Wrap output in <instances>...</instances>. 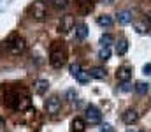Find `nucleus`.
<instances>
[{
    "mask_svg": "<svg viewBox=\"0 0 151 132\" xmlns=\"http://www.w3.org/2000/svg\"><path fill=\"white\" fill-rule=\"evenodd\" d=\"M5 49L11 53V55H23L25 51H27V41L21 37V35H18V34H12L7 41H5Z\"/></svg>",
    "mask_w": 151,
    "mask_h": 132,
    "instance_id": "3",
    "label": "nucleus"
},
{
    "mask_svg": "<svg viewBox=\"0 0 151 132\" xmlns=\"http://www.w3.org/2000/svg\"><path fill=\"white\" fill-rule=\"evenodd\" d=\"M150 19H139V21H134V28L139 32V34H148L150 32Z\"/></svg>",
    "mask_w": 151,
    "mask_h": 132,
    "instance_id": "13",
    "label": "nucleus"
},
{
    "mask_svg": "<svg viewBox=\"0 0 151 132\" xmlns=\"http://www.w3.org/2000/svg\"><path fill=\"white\" fill-rule=\"evenodd\" d=\"M60 109H62V99H60V95L55 93V95L47 97V100H46V113L47 115H58Z\"/></svg>",
    "mask_w": 151,
    "mask_h": 132,
    "instance_id": "6",
    "label": "nucleus"
},
{
    "mask_svg": "<svg viewBox=\"0 0 151 132\" xmlns=\"http://www.w3.org/2000/svg\"><path fill=\"white\" fill-rule=\"evenodd\" d=\"M139 132H144V131H139Z\"/></svg>",
    "mask_w": 151,
    "mask_h": 132,
    "instance_id": "31",
    "label": "nucleus"
},
{
    "mask_svg": "<svg viewBox=\"0 0 151 132\" xmlns=\"http://www.w3.org/2000/svg\"><path fill=\"white\" fill-rule=\"evenodd\" d=\"M4 49H5V43H0V53H2Z\"/></svg>",
    "mask_w": 151,
    "mask_h": 132,
    "instance_id": "26",
    "label": "nucleus"
},
{
    "mask_svg": "<svg viewBox=\"0 0 151 132\" xmlns=\"http://www.w3.org/2000/svg\"><path fill=\"white\" fill-rule=\"evenodd\" d=\"M100 132H109V127H106V129H102Z\"/></svg>",
    "mask_w": 151,
    "mask_h": 132,
    "instance_id": "28",
    "label": "nucleus"
},
{
    "mask_svg": "<svg viewBox=\"0 0 151 132\" xmlns=\"http://www.w3.org/2000/svg\"><path fill=\"white\" fill-rule=\"evenodd\" d=\"M99 58L100 60H109L111 58V48H100V51H99Z\"/></svg>",
    "mask_w": 151,
    "mask_h": 132,
    "instance_id": "22",
    "label": "nucleus"
},
{
    "mask_svg": "<svg viewBox=\"0 0 151 132\" xmlns=\"http://www.w3.org/2000/svg\"><path fill=\"white\" fill-rule=\"evenodd\" d=\"M121 90H123V92H128V90H132V88H130V85H128V81H127V83H121Z\"/></svg>",
    "mask_w": 151,
    "mask_h": 132,
    "instance_id": "24",
    "label": "nucleus"
},
{
    "mask_svg": "<svg viewBox=\"0 0 151 132\" xmlns=\"http://www.w3.org/2000/svg\"><path fill=\"white\" fill-rule=\"evenodd\" d=\"M74 25H76L74 16H72V14H65V16H62V19H60L58 32H60V34H67V32L74 30Z\"/></svg>",
    "mask_w": 151,
    "mask_h": 132,
    "instance_id": "7",
    "label": "nucleus"
},
{
    "mask_svg": "<svg viewBox=\"0 0 151 132\" xmlns=\"http://www.w3.org/2000/svg\"><path fill=\"white\" fill-rule=\"evenodd\" d=\"M148 19H150V23H151V12H150V16H148Z\"/></svg>",
    "mask_w": 151,
    "mask_h": 132,
    "instance_id": "29",
    "label": "nucleus"
},
{
    "mask_svg": "<svg viewBox=\"0 0 151 132\" xmlns=\"http://www.w3.org/2000/svg\"><path fill=\"white\" fill-rule=\"evenodd\" d=\"M65 95H67V99H69V100H72V102H74L76 99H77V93H76L74 90H69V92H67Z\"/></svg>",
    "mask_w": 151,
    "mask_h": 132,
    "instance_id": "23",
    "label": "nucleus"
},
{
    "mask_svg": "<svg viewBox=\"0 0 151 132\" xmlns=\"http://www.w3.org/2000/svg\"><path fill=\"white\" fill-rule=\"evenodd\" d=\"M130 78H132V69L130 67H127V65L118 67V71H116V79L118 81L127 83V81H130Z\"/></svg>",
    "mask_w": 151,
    "mask_h": 132,
    "instance_id": "10",
    "label": "nucleus"
},
{
    "mask_svg": "<svg viewBox=\"0 0 151 132\" xmlns=\"http://www.w3.org/2000/svg\"><path fill=\"white\" fill-rule=\"evenodd\" d=\"M127 51H128V41L127 39H119L118 44H116V55L118 56H123Z\"/></svg>",
    "mask_w": 151,
    "mask_h": 132,
    "instance_id": "17",
    "label": "nucleus"
},
{
    "mask_svg": "<svg viewBox=\"0 0 151 132\" xmlns=\"http://www.w3.org/2000/svg\"><path fill=\"white\" fill-rule=\"evenodd\" d=\"M76 4H77V9L81 14H90L95 7L93 0H76Z\"/></svg>",
    "mask_w": 151,
    "mask_h": 132,
    "instance_id": "11",
    "label": "nucleus"
},
{
    "mask_svg": "<svg viewBox=\"0 0 151 132\" xmlns=\"http://www.w3.org/2000/svg\"><path fill=\"white\" fill-rule=\"evenodd\" d=\"M127 132H134V131H127Z\"/></svg>",
    "mask_w": 151,
    "mask_h": 132,
    "instance_id": "30",
    "label": "nucleus"
},
{
    "mask_svg": "<svg viewBox=\"0 0 151 132\" xmlns=\"http://www.w3.org/2000/svg\"><path fill=\"white\" fill-rule=\"evenodd\" d=\"M88 72H90V78H93V79H104L107 76V71L104 67H91Z\"/></svg>",
    "mask_w": 151,
    "mask_h": 132,
    "instance_id": "15",
    "label": "nucleus"
},
{
    "mask_svg": "<svg viewBox=\"0 0 151 132\" xmlns=\"http://www.w3.org/2000/svg\"><path fill=\"white\" fill-rule=\"evenodd\" d=\"M97 23L100 25V27H106V28H109V27H113V18L109 16V14H102V16H99L97 18Z\"/></svg>",
    "mask_w": 151,
    "mask_h": 132,
    "instance_id": "18",
    "label": "nucleus"
},
{
    "mask_svg": "<svg viewBox=\"0 0 151 132\" xmlns=\"http://www.w3.org/2000/svg\"><path fill=\"white\" fill-rule=\"evenodd\" d=\"M139 118H141V115H139L137 109H127V111L121 115V120H123L127 125H134V123H137Z\"/></svg>",
    "mask_w": 151,
    "mask_h": 132,
    "instance_id": "8",
    "label": "nucleus"
},
{
    "mask_svg": "<svg viewBox=\"0 0 151 132\" xmlns=\"http://www.w3.org/2000/svg\"><path fill=\"white\" fill-rule=\"evenodd\" d=\"M86 129V122L83 118H74L70 123V132H84Z\"/></svg>",
    "mask_w": 151,
    "mask_h": 132,
    "instance_id": "16",
    "label": "nucleus"
},
{
    "mask_svg": "<svg viewBox=\"0 0 151 132\" xmlns=\"http://www.w3.org/2000/svg\"><path fill=\"white\" fill-rule=\"evenodd\" d=\"M4 102H7L9 107H12L14 111H27L32 106L30 95L25 88H11L7 87L5 90V99Z\"/></svg>",
    "mask_w": 151,
    "mask_h": 132,
    "instance_id": "1",
    "label": "nucleus"
},
{
    "mask_svg": "<svg viewBox=\"0 0 151 132\" xmlns=\"http://www.w3.org/2000/svg\"><path fill=\"white\" fill-rule=\"evenodd\" d=\"M49 63L53 69H62L67 63V48L62 41H55L49 48Z\"/></svg>",
    "mask_w": 151,
    "mask_h": 132,
    "instance_id": "2",
    "label": "nucleus"
},
{
    "mask_svg": "<svg viewBox=\"0 0 151 132\" xmlns=\"http://www.w3.org/2000/svg\"><path fill=\"white\" fill-rule=\"evenodd\" d=\"M150 83H144V81H137L135 83V87H134V90L137 92V93H141V95H144V93H148V90H150Z\"/></svg>",
    "mask_w": 151,
    "mask_h": 132,
    "instance_id": "19",
    "label": "nucleus"
},
{
    "mask_svg": "<svg viewBox=\"0 0 151 132\" xmlns=\"http://www.w3.org/2000/svg\"><path fill=\"white\" fill-rule=\"evenodd\" d=\"M47 88H49V81L47 79H35L34 81V92L37 95H44L47 92Z\"/></svg>",
    "mask_w": 151,
    "mask_h": 132,
    "instance_id": "12",
    "label": "nucleus"
},
{
    "mask_svg": "<svg viewBox=\"0 0 151 132\" xmlns=\"http://www.w3.org/2000/svg\"><path fill=\"white\" fill-rule=\"evenodd\" d=\"M86 37H88V27H86V23H83V21L76 23L74 25V39L76 41H84Z\"/></svg>",
    "mask_w": 151,
    "mask_h": 132,
    "instance_id": "9",
    "label": "nucleus"
},
{
    "mask_svg": "<svg viewBox=\"0 0 151 132\" xmlns=\"http://www.w3.org/2000/svg\"><path fill=\"white\" fill-rule=\"evenodd\" d=\"M142 71H144V74H151V63H146Z\"/></svg>",
    "mask_w": 151,
    "mask_h": 132,
    "instance_id": "25",
    "label": "nucleus"
},
{
    "mask_svg": "<svg viewBox=\"0 0 151 132\" xmlns=\"http://www.w3.org/2000/svg\"><path fill=\"white\" fill-rule=\"evenodd\" d=\"M132 21H134V16H132L130 11H119L118 12V23L119 25H128Z\"/></svg>",
    "mask_w": 151,
    "mask_h": 132,
    "instance_id": "14",
    "label": "nucleus"
},
{
    "mask_svg": "<svg viewBox=\"0 0 151 132\" xmlns=\"http://www.w3.org/2000/svg\"><path fill=\"white\" fill-rule=\"evenodd\" d=\"M100 2H104V4H111L113 0H100Z\"/></svg>",
    "mask_w": 151,
    "mask_h": 132,
    "instance_id": "27",
    "label": "nucleus"
},
{
    "mask_svg": "<svg viewBox=\"0 0 151 132\" xmlns=\"http://www.w3.org/2000/svg\"><path fill=\"white\" fill-rule=\"evenodd\" d=\"M114 43V37L111 34H104L102 37H100V44H102V48H111V44Z\"/></svg>",
    "mask_w": 151,
    "mask_h": 132,
    "instance_id": "21",
    "label": "nucleus"
},
{
    "mask_svg": "<svg viewBox=\"0 0 151 132\" xmlns=\"http://www.w3.org/2000/svg\"><path fill=\"white\" fill-rule=\"evenodd\" d=\"M30 16L35 19V21H44L47 18V5L44 0H35L32 5H30Z\"/></svg>",
    "mask_w": 151,
    "mask_h": 132,
    "instance_id": "4",
    "label": "nucleus"
},
{
    "mask_svg": "<svg viewBox=\"0 0 151 132\" xmlns=\"http://www.w3.org/2000/svg\"><path fill=\"white\" fill-rule=\"evenodd\" d=\"M49 4L58 11H63V9L69 7V0H49Z\"/></svg>",
    "mask_w": 151,
    "mask_h": 132,
    "instance_id": "20",
    "label": "nucleus"
},
{
    "mask_svg": "<svg viewBox=\"0 0 151 132\" xmlns=\"http://www.w3.org/2000/svg\"><path fill=\"white\" fill-rule=\"evenodd\" d=\"M86 122L90 125H99L102 122V111L95 104H88L86 106Z\"/></svg>",
    "mask_w": 151,
    "mask_h": 132,
    "instance_id": "5",
    "label": "nucleus"
}]
</instances>
